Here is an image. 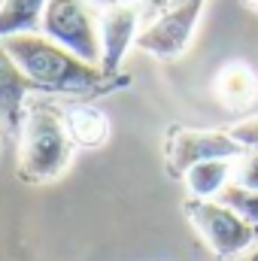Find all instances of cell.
I'll return each mask as SVG.
<instances>
[{
    "instance_id": "6da1fadb",
    "label": "cell",
    "mask_w": 258,
    "mask_h": 261,
    "mask_svg": "<svg viewBox=\"0 0 258 261\" xmlns=\"http://www.w3.org/2000/svg\"><path fill=\"white\" fill-rule=\"evenodd\" d=\"M3 46L34 88L46 94H104L113 88V82H119V76H107L100 64L82 61L46 34L6 37Z\"/></svg>"
},
{
    "instance_id": "7a4b0ae2",
    "label": "cell",
    "mask_w": 258,
    "mask_h": 261,
    "mask_svg": "<svg viewBox=\"0 0 258 261\" xmlns=\"http://www.w3.org/2000/svg\"><path fill=\"white\" fill-rule=\"evenodd\" d=\"M18 143V176L24 182H52L73 161V140L67 134L64 113L52 103H34L24 110Z\"/></svg>"
},
{
    "instance_id": "3957f363",
    "label": "cell",
    "mask_w": 258,
    "mask_h": 261,
    "mask_svg": "<svg viewBox=\"0 0 258 261\" xmlns=\"http://www.w3.org/2000/svg\"><path fill=\"white\" fill-rule=\"evenodd\" d=\"M186 216L194 225V231L207 240L213 255L219 258H234L246 252L255 240V225L246 222L237 210H231L222 200H203V197H189L186 200Z\"/></svg>"
},
{
    "instance_id": "277c9868",
    "label": "cell",
    "mask_w": 258,
    "mask_h": 261,
    "mask_svg": "<svg viewBox=\"0 0 258 261\" xmlns=\"http://www.w3.org/2000/svg\"><path fill=\"white\" fill-rule=\"evenodd\" d=\"M88 64H100V21L85 0H46L43 31Z\"/></svg>"
},
{
    "instance_id": "5b68a950",
    "label": "cell",
    "mask_w": 258,
    "mask_h": 261,
    "mask_svg": "<svg viewBox=\"0 0 258 261\" xmlns=\"http://www.w3.org/2000/svg\"><path fill=\"white\" fill-rule=\"evenodd\" d=\"M203 3L207 0H189L176 9H167L161 12L158 18L146 21L137 34V49L140 52H149L152 58H161V61H173L179 58L189 43L194 37V28L203 15Z\"/></svg>"
},
{
    "instance_id": "8992f818",
    "label": "cell",
    "mask_w": 258,
    "mask_h": 261,
    "mask_svg": "<svg viewBox=\"0 0 258 261\" xmlns=\"http://www.w3.org/2000/svg\"><path fill=\"white\" fill-rule=\"evenodd\" d=\"M246 149L231 137V130H194V128H170L167 134V173L186 176L194 164L213 158H240Z\"/></svg>"
},
{
    "instance_id": "52a82bcc",
    "label": "cell",
    "mask_w": 258,
    "mask_h": 261,
    "mask_svg": "<svg viewBox=\"0 0 258 261\" xmlns=\"http://www.w3.org/2000/svg\"><path fill=\"white\" fill-rule=\"evenodd\" d=\"M140 28H143L140 3L116 0L104 9V15H100V70L107 76H113V79L119 76L128 49L137 43Z\"/></svg>"
},
{
    "instance_id": "ba28073f",
    "label": "cell",
    "mask_w": 258,
    "mask_h": 261,
    "mask_svg": "<svg viewBox=\"0 0 258 261\" xmlns=\"http://www.w3.org/2000/svg\"><path fill=\"white\" fill-rule=\"evenodd\" d=\"M37 91L34 82L21 73V67L12 61L0 40V119L9 128H21L24 122V97Z\"/></svg>"
},
{
    "instance_id": "9c48e42d",
    "label": "cell",
    "mask_w": 258,
    "mask_h": 261,
    "mask_svg": "<svg viewBox=\"0 0 258 261\" xmlns=\"http://www.w3.org/2000/svg\"><path fill=\"white\" fill-rule=\"evenodd\" d=\"M213 91L228 110H243L258 97V73L246 61H228L216 73Z\"/></svg>"
},
{
    "instance_id": "30bf717a",
    "label": "cell",
    "mask_w": 258,
    "mask_h": 261,
    "mask_svg": "<svg viewBox=\"0 0 258 261\" xmlns=\"http://www.w3.org/2000/svg\"><path fill=\"white\" fill-rule=\"evenodd\" d=\"M64 125L67 134L73 140V146H82V149H97L110 140V119L104 110L91 107V103H82V107H70L64 113Z\"/></svg>"
},
{
    "instance_id": "8fae6325",
    "label": "cell",
    "mask_w": 258,
    "mask_h": 261,
    "mask_svg": "<svg viewBox=\"0 0 258 261\" xmlns=\"http://www.w3.org/2000/svg\"><path fill=\"white\" fill-rule=\"evenodd\" d=\"M234 161L237 158H213V161H200L183 176L189 186L192 197H203L213 200L225 192V186L234 179Z\"/></svg>"
},
{
    "instance_id": "7c38bea8",
    "label": "cell",
    "mask_w": 258,
    "mask_h": 261,
    "mask_svg": "<svg viewBox=\"0 0 258 261\" xmlns=\"http://www.w3.org/2000/svg\"><path fill=\"white\" fill-rule=\"evenodd\" d=\"M46 0H0V40L43 31Z\"/></svg>"
},
{
    "instance_id": "4fadbf2b",
    "label": "cell",
    "mask_w": 258,
    "mask_h": 261,
    "mask_svg": "<svg viewBox=\"0 0 258 261\" xmlns=\"http://www.w3.org/2000/svg\"><path fill=\"white\" fill-rule=\"evenodd\" d=\"M222 203H228L231 210H237L246 222L258 225V192H249V189H240L237 182H228L225 192L219 195Z\"/></svg>"
},
{
    "instance_id": "5bb4252c",
    "label": "cell",
    "mask_w": 258,
    "mask_h": 261,
    "mask_svg": "<svg viewBox=\"0 0 258 261\" xmlns=\"http://www.w3.org/2000/svg\"><path fill=\"white\" fill-rule=\"evenodd\" d=\"M240 189L258 192V149H246L237 161H234V179Z\"/></svg>"
},
{
    "instance_id": "9a60e30c",
    "label": "cell",
    "mask_w": 258,
    "mask_h": 261,
    "mask_svg": "<svg viewBox=\"0 0 258 261\" xmlns=\"http://www.w3.org/2000/svg\"><path fill=\"white\" fill-rule=\"evenodd\" d=\"M231 137L243 146V149H258V116H249V119H240L231 125Z\"/></svg>"
},
{
    "instance_id": "2e32d148",
    "label": "cell",
    "mask_w": 258,
    "mask_h": 261,
    "mask_svg": "<svg viewBox=\"0 0 258 261\" xmlns=\"http://www.w3.org/2000/svg\"><path fill=\"white\" fill-rule=\"evenodd\" d=\"M183 3H189V0H140V15H143V24H146V21H152V18H158V15H161V12H167V9L183 6Z\"/></svg>"
},
{
    "instance_id": "e0dca14e",
    "label": "cell",
    "mask_w": 258,
    "mask_h": 261,
    "mask_svg": "<svg viewBox=\"0 0 258 261\" xmlns=\"http://www.w3.org/2000/svg\"><path fill=\"white\" fill-rule=\"evenodd\" d=\"M246 6H252V9H258V0H243Z\"/></svg>"
},
{
    "instance_id": "ac0fdd59",
    "label": "cell",
    "mask_w": 258,
    "mask_h": 261,
    "mask_svg": "<svg viewBox=\"0 0 258 261\" xmlns=\"http://www.w3.org/2000/svg\"><path fill=\"white\" fill-rule=\"evenodd\" d=\"M252 261H258V252H255V255H252Z\"/></svg>"
},
{
    "instance_id": "d6986e66",
    "label": "cell",
    "mask_w": 258,
    "mask_h": 261,
    "mask_svg": "<svg viewBox=\"0 0 258 261\" xmlns=\"http://www.w3.org/2000/svg\"><path fill=\"white\" fill-rule=\"evenodd\" d=\"M107 3H116V0H107Z\"/></svg>"
},
{
    "instance_id": "ffe728a7",
    "label": "cell",
    "mask_w": 258,
    "mask_h": 261,
    "mask_svg": "<svg viewBox=\"0 0 258 261\" xmlns=\"http://www.w3.org/2000/svg\"><path fill=\"white\" fill-rule=\"evenodd\" d=\"M0 122H3V119H0Z\"/></svg>"
}]
</instances>
